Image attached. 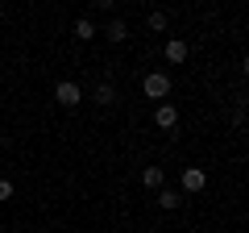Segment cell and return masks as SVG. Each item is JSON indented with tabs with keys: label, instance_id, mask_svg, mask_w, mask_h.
Returning a JSON list of instances; mask_svg holds the SVG:
<instances>
[{
	"label": "cell",
	"instance_id": "9c48e42d",
	"mask_svg": "<svg viewBox=\"0 0 249 233\" xmlns=\"http://www.w3.org/2000/svg\"><path fill=\"white\" fill-rule=\"evenodd\" d=\"M162 179H166L162 167H145V171H142V183H145V188H162Z\"/></svg>",
	"mask_w": 249,
	"mask_h": 233
},
{
	"label": "cell",
	"instance_id": "8992f818",
	"mask_svg": "<svg viewBox=\"0 0 249 233\" xmlns=\"http://www.w3.org/2000/svg\"><path fill=\"white\" fill-rule=\"evenodd\" d=\"M166 63H187V42L183 38H170L166 42Z\"/></svg>",
	"mask_w": 249,
	"mask_h": 233
},
{
	"label": "cell",
	"instance_id": "52a82bcc",
	"mask_svg": "<svg viewBox=\"0 0 249 233\" xmlns=\"http://www.w3.org/2000/svg\"><path fill=\"white\" fill-rule=\"evenodd\" d=\"M96 34H100V29H96V21H88V17H79V21H75V38H79V42H91Z\"/></svg>",
	"mask_w": 249,
	"mask_h": 233
},
{
	"label": "cell",
	"instance_id": "277c9868",
	"mask_svg": "<svg viewBox=\"0 0 249 233\" xmlns=\"http://www.w3.org/2000/svg\"><path fill=\"white\" fill-rule=\"evenodd\" d=\"M91 100H96L100 108H108V104H116V83H112V79H100L96 88H91Z\"/></svg>",
	"mask_w": 249,
	"mask_h": 233
},
{
	"label": "cell",
	"instance_id": "6da1fadb",
	"mask_svg": "<svg viewBox=\"0 0 249 233\" xmlns=\"http://www.w3.org/2000/svg\"><path fill=\"white\" fill-rule=\"evenodd\" d=\"M142 92L154 100V104H166V96H170V75H166V71H150V75L142 79Z\"/></svg>",
	"mask_w": 249,
	"mask_h": 233
},
{
	"label": "cell",
	"instance_id": "7a4b0ae2",
	"mask_svg": "<svg viewBox=\"0 0 249 233\" xmlns=\"http://www.w3.org/2000/svg\"><path fill=\"white\" fill-rule=\"evenodd\" d=\"M54 100H58L62 108H75V104L83 100V88H79L75 79H58V88H54Z\"/></svg>",
	"mask_w": 249,
	"mask_h": 233
},
{
	"label": "cell",
	"instance_id": "7c38bea8",
	"mask_svg": "<svg viewBox=\"0 0 249 233\" xmlns=\"http://www.w3.org/2000/svg\"><path fill=\"white\" fill-rule=\"evenodd\" d=\"M9 196H13V183H9V179H0V200H9Z\"/></svg>",
	"mask_w": 249,
	"mask_h": 233
},
{
	"label": "cell",
	"instance_id": "30bf717a",
	"mask_svg": "<svg viewBox=\"0 0 249 233\" xmlns=\"http://www.w3.org/2000/svg\"><path fill=\"white\" fill-rule=\"evenodd\" d=\"M158 204L166 208V213H175V208L183 204V196H178V192H170V188H166V192H158Z\"/></svg>",
	"mask_w": 249,
	"mask_h": 233
},
{
	"label": "cell",
	"instance_id": "ba28073f",
	"mask_svg": "<svg viewBox=\"0 0 249 233\" xmlns=\"http://www.w3.org/2000/svg\"><path fill=\"white\" fill-rule=\"evenodd\" d=\"M104 38H108V42H124V38H129V25H124V21H108Z\"/></svg>",
	"mask_w": 249,
	"mask_h": 233
},
{
	"label": "cell",
	"instance_id": "8fae6325",
	"mask_svg": "<svg viewBox=\"0 0 249 233\" xmlns=\"http://www.w3.org/2000/svg\"><path fill=\"white\" fill-rule=\"evenodd\" d=\"M145 25H150L154 34H162V29H166V13H150V17H145Z\"/></svg>",
	"mask_w": 249,
	"mask_h": 233
},
{
	"label": "cell",
	"instance_id": "3957f363",
	"mask_svg": "<svg viewBox=\"0 0 249 233\" xmlns=\"http://www.w3.org/2000/svg\"><path fill=\"white\" fill-rule=\"evenodd\" d=\"M154 125L158 129H175L178 125V108L175 104H154Z\"/></svg>",
	"mask_w": 249,
	"mask_h": 233
},
{
	"label": "cell",
	"instance_id": "5b68a950",
	"mask_svg": "<svg viewBox=\"0 0 249 233\" xmlns=\"http://www.w3.org/2000/svg\"><path fill=\"white\" fill-rule=\"evenodd\" d=\"M208 188V175L199 167H187L183 171V192H191V196H196V192H204Z\"/></svg>",
	"mask_w": 249,
	"mask_h": 233
}]
</instances>
